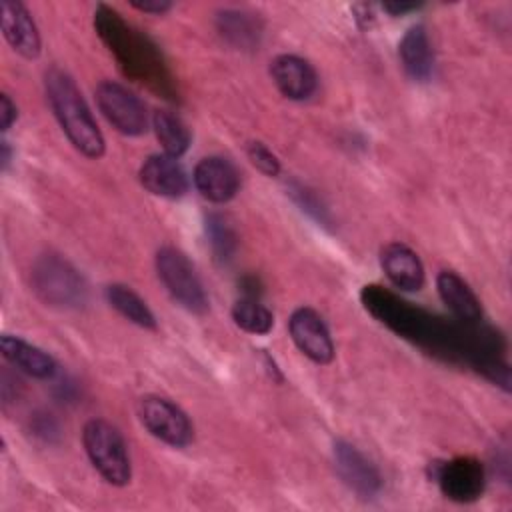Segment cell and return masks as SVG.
I'll return each instance as SVG.
<instances>
[{
  "label": "cell",
  "mask_w": 512,
  "mask_h": 512,
  "mask_svg": "<svg viewBox=\"0 0 512 512\" xmlns=\"http://www.w3.org/2000/svg\"><path fill=\"white\" fill-rule=\"evenodd\" d=\"M360 302L372 318L398 338L438 360L466 364L504 392H510V366L504 360L506 344L492 326L442 318L380 284L362 286Z\"/></svg>",
  "instance_id": "6da1fadb"
},
{
  "label": "cell",
  "mask_w": 512,
  "mask_h": 512,
  "mask_svg": "<svg viewBox=\"0 0 512 512\" xmlns=\"http://www.w3.org/2000/svg\"><path fill=\"white\" fill-rule=\"evenodd\" d=\"M94 30L116 58L126 78L168 102L180 100L176 76L172 74L160 46L148 34L126 22L124 16L108 4L96 6Z\"/></svg>",
  "instance_id": "7a4b0ae2"
},
{
  "label": "cell",
  "mask_w": 512,
  "mask_h": 512,
  "mask_svg": "<svg viewBox=\"0 0 512 512\" xmlns=\"http://www.w3.org/2000/svg\"><path fill=\"white\" fill-rule=\"evenodd\" d=\"M44 90L52 114L70 144L86 158H100L106 150L104 136L74 78L66 70L52 66L46 70Z\"/></svg>",
  "instance_id": "3957f363"
},
{
  "label": "cell",
  "mask_w": 512,
  "mask_h": 512,
  "mask_svg": "<svg viewBox=\"0 0 512 512\" xmlns=\"http://www.w3.org/2000/svg\"><path fill=\"white\" fill-rule=\"evenodd\" d=\"M82 444L96 472L112 486H126L132 478L128 446L120 430L104 420L92 418L82 428Z\"/></svg>",
  "instance_id": "277c9868"
},
{
  "label": "cell",
  "mask_w": 512,
  "mask_h": 512,
  "mask_svg": "<svg viewBox=\"0 0 512 512\" xmlns=\"http://www.w3.org/2000/svg\"><path fill=\"white\" fill-rule=\"evenodd\" d=\"M32 288L42 302L56 308H76L86 300L80 272L58 254H44L32 266Z\"/></svg>",
  "instance_id": "5b68a950"
},
{
  "label": "cell",
  "mask_w": 512,
  "mask_h": 512,
  "mask_svg": "<svg viewBox=\"0 0 512 512\" xmlns=\"http://www.w3.org/2000/svg\"><path fill=\"white\" fill-rule=\"evenodd\" d=\"M156 272L168 294L184 310L192 314H204L208 310V296L204 292L202 280L182 250L174 246H162L156 252Z\"/></svg>",
  "instance_id": "8992f818"
},
{
  "label": "cell",
  "mask_w": 512,
  "mask_h": 512,
  "mask_svg": "<svg viewBox=\"0 0 512 512\" xmlns=\"http://www.w3.org/2000/svg\"><path fill=\"white\" fill-rule=\"evenodd\" d=\"M138 418L154 438L168 446L184 448L194 438V428L186 412L164 396H142L138 402Z\"/></svg>",
  "instance_id": "52a82bcc"
},
{
  "label": "cell",
  "mask_w": 512,
  "mask_h": 512,
  "mask_svg": "<svg viewBox=\"0 0 512 512\" xmlns=\"http://www.w3.org/2000/svg\"><path fill=\"white\" fill-rule=\"evenodd\" d=\"M96 104L108 124L124 136H140L146 132L148 114L144 102L114 80H102L96 90Z\"/></svg>",
  "instance_id": "ba28073f"
},
{
  "label": "cell",
  "mask_w": 512,
  "mask_h": 512,
  "mask_svg": "<svg viewBox=\"0 0 512 512\" xmlns=\"http://www.w3.org/2000/svg\"><path fill=\"white\" fill-rule=\"evenodd\" d=\"M432 478L448 500L460 504L478 500L486 486L484 464L474 456H456L448 462H434Z\"/></svg>",
  "instance_id": "9c48e42d"
},
{
  "label": "cell",
  "mask_w": 512,
  "mask_h": 512,
  "mask_svg": "<svg viewBox=\"0 0 512 512\" xmlns=\"http://www.w3.org/2000/svg\"><path fill=\"white\" fill-rule=\"evenodd\" d=\"M288 332L296 348L312 362L330 364L334 360V342L330 330L314 308H296L288 320Z\"/></svg>",
  "instance_id": "30bf717a"
},
{
  "label": "cell",
  "mask_w": 512,
  "mask_h": 512,
  "mask_svg": "<svg viewBox=\"0 0 512 512\" xmlns=\"http://www.w3.org/2000/svg\"><path fill=\"white\" fill-rule=\"evenodd\" d=\"M334 464L342 482L360 498H372L380 492V470L354 444L338 440L334 444Z\"/></svg>",
  "instance_id": "8fae6325"
},
{
  "label": "cell",
  "mask_w": 512,
  "mask_h": 512,
  "mask_svg": "<svg viewBox=\"0 0 512 512\" xmlns=\"http://www.w3.org/2000/svg\"><path fill=\"white\" fill-rule=\"evenodd\" d=\"M0 26L6 42L14 52L32 60L40 56L42 40L38 26L30 14V10L18 0H2L0 2Z\"/></svg>",
  "instance_id": "7c38bea8"
},
{
  "label": "cell",
  "mask_w": 512,
  "mask_h": 512,
  "mask_svg": "<svg viewBox=\"0 0 512 512\" xmlns=\"http://www.w3.org/2000/svg\"><path fill=\"white\" fill-rule=\"evenodd\" d=\"M194 186L202 198L224 204L232 200L240 188V176L236 166L222 156L202 158L194 168Z\"/></svg>",
  "instance_id": "4fadbf2b"
},
{
  "label": "cell",
  "mask_w": 512,
  "mask_h": 512,
  "mask_svg": "<svg viewBox=\"0 0 512 512\" xmlns=\"http://www.w3.org/2000/svg\"><path fill=\"white\" fill-rule=\"evenodd\" d=\"M140 184L154 196L160 198H180L188 190V178L178 158L168 154L148 156L138 170Z\"/></svg>",
  "instance_id": "5bb4252c"
},
{
  "label": "cell",
  "mask_w": 512,
  "mask_h": 512,
  "mask_svg": "<svg viewBox=\"0 0 512 512\" xmlns=\"http://www.w3.org/2000/svg\"><path fill=\"white\" fill-rule=\"evenodd\" d=\"M270 76L288 100H306L316 92L318 76L314 66L296 56V54H280L270 62Z\"/></svg>",
  "instance_id": "9a60e30c"
},
{
  "label": "cell",
  "mask_w": 512,
  "mask_h": 512,
  "mask_svg": "<svg viewBox=\"0 0 512 512\" xmlns=\"http://www.w3.org/2000/svg\"><path fill=\"white\" fill-rule=\"evenodd\" d=\"M380 266L388 280L404 292H418L426 274L418 254L402 242H390L380 252Z\"/></svg>",
  "instance_id": "2e32d148"
},
{
  "label": "cell",
  "mask_w": 512,
  "mask_h": 512,
  "mask_svg": "<svg viewBox=\"0 0 512 512\" xmlns=\"http://www.w3.org/2000/svg\"><path fill=\"white\" fill-rule=\"evenodd\" d=\"M436 290L454 320L464 324L482 322V304L472 288L452 270H442L436 276Z\"/></svg>",
  "instance_id": "e0dca14e"
},
{
  "label": "cell",
  "mask_w": 512,
  "mask_h": 512,
  "mask_svg": "<svg viewBox=\"0 0 512 512\" xmlns=\"http://www.w3.org/2000/svg\"><path fill=\"white\" fill-rule=\"evenodd\" d=\"M398 56L404 72L416 80L426 82L434 70V50L430 36L422 24L410 26L398 42Z\"/></svg>",
  "instance_id": "ac0fdd59"
},
{
  "label": "cell",
  "mask_w": 512,
  "mask_h": 512,
  "mask_svg": "<svg viewBox=\"0 0 512 512\" xmlns=\"http://www.w3.org/2000/svg\"><path fill=\"white\" fill-rule=\"evenodd\" d=\"M0 350H2V356L12 366L26 372L28 376L46 380L56 374V360L42 348L30 344L18 336L4 334L0 338Z\"/></svg>",
  "instance_id": "d6986e66"
},
{
  "label": "cell",
  "mask_w": 512,
  "mask_h": 512,
  "mask_svg": "<svg viewBox=\"0 0 512 512\" xmlns=\"http://www.w3.org/2000/svg\"><path fill=\"white\" fill-rule=\"evenodd\" d=\"M220 36L238 50H254L262 38V22L244 10H222L216 16Z\"/></svg>",
  "instance_id": "ffe728a7"
},
{
  "label": "cell",
  "mask_w": 512,
  "mask_h": 512,
  "mask_svg": "<svg viewBox=\"0 0 512 512\" xmlns=\"http://www.w3.org/2000/svg\"><path fill=\"white\" fill-rule=\"evenodd\" d=\"M106 300L120 316H124L132 324L146 328V330L156 328V318H154L152 310L132 288H128L124 284H110V286H106Z\"/></svg>",
  "instance_id": "44dd1931"
},
{
  "label": "cell",
  "mask_w": 512,
  "mask_h": 512,
  "mask_svg": "<svg viewBox=\"0 0 512 512\" xmlns=\"http://www.w3.org/2000/svg\"><path fill=\"white\" fill-rule=\"evenodd\" d=\"M152 126L164 154L180 158L188 150L190 130L180 116L170 110H156L152 116Z\"/></svg>",
  "instance_id": "7402d4cb"
},
{
  "label": "cell",
  "mask_w": 512,
  "mask_h": 512,
  "mask_svg": "<svg viewBox=\"0 0 512 512\" xmlns=\"http://www.w3.org/2000/svg\"><path fill=\"white\" fill-rule=\"evenodd\" d=\"M232 320L248 334H268L274 326L272 312L258 300L242 296L232 306Z\"/></svg>",
  "instance_id": "603a6c76"
},
{
  "label": "cell",
  "mask_w": 512,
  "mask_h": 512,
  "mask_svg": "<svg viewBox=\"0 0 512 512\" xmlns=\"http://www.w3.org/2000/svg\"><path fill=\"white\" fill-rule=\"evenodd\" d=\"M206 238L210 244V250L214 254V260L220 264H226L234 258V252L238 248V236L232 228V224L222 214H208L204 220Z\"/></svg>",
  "instance_id": "cb8c5ba5"
},
{
  "label": "cell",
  "mask_w": 512,
  "mask_h": 512,
  "mask_svg": "<svg viewBox=\"0 0 512 512\" xmlns=\"http://www.w3.org/2000/svg\"><path fill=\"white\" fill-rule=\"evenodd\" d=\"M290 196L294 198V202L302 208V212H306L310 218H314L318 224L326 226L330 224V216L326 206L320 202V198L306 186L302 184H292L290 186Z\"/></svg>",
  "instance_id": "d4e9b609"
},
{
  "label": "cell",
  "mask_w": 512,
  "mask_h": 512,
  "mask_svg": "<svg viewBox=\"0 0 512 512\" xmlns=\"http://www.w3.org/2000/svg\"><path fill=\"white\" fill-rule=\"evenodd\" d=\"M246 154L250 158V162L264 174V176H278L280 174V160L276 158V154L264 146L262 142H250L246 148Z\"/></svg>",
  "instance_id": "484cf974"
},
{
  "label": "cell",
  "mask_w": 512,
  "mask_h": 512,
  "mask_svg": "<svg viewBox=\"0 0 512 512\" xmlns=\"http://www.w3.org/2000/svg\"><path fill=\"white\" fill-rule=\"evenodd\" d=\"M16 116H18L16 104L10 100L8 94H2V96H0V130H2V132L10 130V126L14 124Z\"/></svg>",
  "instance_id": "4316f807"
},
{
  "label": "cell",
  "mask_w": 512,
  "mask_h": 512,
  "mask_svg": "<svg viewBox=\"0 0 512 512\" xmlns=\"http://www.w3.org/2000/svg\"><path fill=\"white\" fill-rule=\"evenodd\" d=\"M130 6L146 14H164L172 8L168 0H130Z\"/></svg>",
  "instance_id": "83f0119b"
},
{
  "label": "cell",
  "mask_w": 512,
  "mask_h": 512,
  "mask_svg": "<svg viewBox=\"0 0 512 512\" xmlns=\"http://www.w3.org/2000/svg\"><path fill=\"white\" fill-rule=\"evenodd\" d=\"M420 4H404V2H388V4H382V10L388 12L390 16H404L412 10H416Z\"/></svg>",
  "instance_id": "f1b7e54d"
},
{
  "label": "cell",
  "mask_w": 512,
  "mask_h": 512,
  "mask_svg": "<svg viewBox=\"0 0 512 512\" xmlns=\"http://www.w3.org/2000/svg\"><path fill=\"white\" fill-rule=\"evenodd\" d=\"M10 162V150H8V142H2V168H6Z\"/></svg>",
  "instance_id": "f546056e"
}]
</instances>
